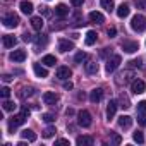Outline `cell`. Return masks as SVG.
Returning <instances> with one entry per match:
<instances>
[{"mask_svg": "<svg viewBox=\"0 0 146 146\" xmlns=\"http://www.w3.org/2000/svg\"><path fill=\"white\" fill-rule=\"evenodd\" d=\"M131 28H132L136 33H143V31H146V16H143V14H136V16L131 19Z\"/></svg>", "mask_w": 146, "mask_h": 146, "instance_id": "1", "label": "cell"}, {"mask_svg": "<svg viewBox=\"0 0 146 146\" xmlns=\"http://www.w3.org/2000/svg\"><path fill=\"white\" fill-rule=\"evenodd\" d=\"M91 122H93V119H91V113H90L88 110H81V112L78 113V124H79L81 127H90Z\"/></svg>", "mask_w": 146, "mask_h": 146, "instance_id": "2", "label": "cell"}, {"mask_svg": "<svg viewBox=\"0 0 146 146\" xmlns=\"http://www.w3.org/2000/svg\"><path fill=\"white\" fill-rule=\"evenodd\" d=\"M19 24V16L14 14V12H9L4 16V26L5 28H16Z\"/></svg>", "mask_w": 146, "mask_h": 146, "instance_id": "3", "label": "cell"}, {"mask_svg": "<svg viewBox=\"0 0 146 146\" xmlns=\"http://www.w3.org/2000/svg\"><path fill=\"white\" fill-rule=\"evenodd\" d=\"M120 62H122L120 55H112V58H108V60H107L105 70H107V72H113V70H115V69L120 65Z\"/></svg>", "mask_w": 146, "mask_h": 146, "instance_id": "4", "label": "cell"}, {"mask_svg": "<svg viewBox=\"0 0 146 146\" xmlns=\"http://www.w3.org/2000/svg\"><path fill=\"white\" fill-rule=\"evenodd\" d=\"M144 90H146L144 81H141V79H134V81L131 83V91H132L134 95H141V93H144Z\"/></svg>", "mask_w": 146, "mask_h": 146, "instance_id": "5", "label": "cell"}, {"mask_svg": "<svg viewBox=\"0 0 146 146\" xmlns=\"http://www.w3.org/2000/svg\"><path fill=\"white\" fill-rule=\"evenodd\" d=\"M26 119H28V117H26V115H24L23 112H21L19 115H14V117L11 119V122H9V131H14V129H16L17 125L24 124V120H26Z\"/></svg>", "mask_w": 146, "mask_h": 146, "instance_id": "6", "label": "cell"}, {"mask_svg": "<svg viewBox=\"0 0 146 146\" xmlns=\"http://www.w3.org/2000/svg\"><path fill=\"white\" fill-rule=\"evenodd\" d=\"M57 102H58V95H57V93L46 91V93L43 95V103H45V105H55Z\"/></svg>", "mask_w": 146, "mask_h": 146, "instance_id": "7", "label": "cell"}, {"mask_svg": "<svg viewBox=\"0 0 146 146\" xmlns=\"http://www.w3.org/2000/svg\"><path fill=\"white\" fill-rule=\"evenodd\" d=\"M26 57H28L26 50H14V52L11 53V60H12V62H24Z\"/></svg>", "mask_w": 146, "mask_h": 146, "instance_id": "8", "label": "cell"}, {"mask_svg": "<svg viewBox=\"0 0 146 146\" xmlns=\"http://www.w3.org/2000/svg\"><path fill=\"white\" fill-rule=\"evenodd\" d=\"M122 48H124V52H127V53H134V52L139 50V43H137V41H124V43H122Z\"/></svg>", "mask_w": 146, "mask_h": 146, "instance_id": "9", "label": "cell"}, {"mask_svg": "<svg viewBox=\"0 0 146 146\" xmlns=\"http://www.w3.org/2000/svg\"><path fill=\"white\" fill-rule=\"evenodd\" d=\"M70 76H72V70H70L69 67H64V65H62V67L57 69V78H58V79L64 81V79H69Z\"/></svg>", "mask_w": 146, "mask_h": 146, "instance_id": "10", "label": "cell"}, {"mask_svg": "<svg viewBox=\"0 0 146 146\" xmlns=\"http://www.w3.org/2000/svg\"><path fill=\"white\" fill-rule=\"evenodd\" d=\"M117 107H119V103H117L115 100H110V102H108V107H107V119H108V120L115 117V112H117Z\"/></svg>", "mask_w": 146, "mask_h": 146, "instance_id": "11", "label": "cell"}, {"mask_svg": "<svg viewBox=\"0 0 146 146\" xmlns=\"http://www.w3.org/2000/svg\"><path fill=\"white\" fill-rule=\"evenodd\" d=\"M58 50H60L62 53H65V52H69V50H74V43L69 41V40H60V41H58Z\"/></svg>", "mask_w": 146, "mask_h": 146, "instance_id": "12", "label": "cell"}, {"mask_svg": "<svg viewBox=\"0 0 146 146\" xmlns=\"http://www.w3.org/2000/svg\"><path fill=\"white\" fill-rule=\"evenodd\" d=\"M103 98V90H93L91 91V95H90V102L91 103H100V100Z\"/></svg>", "mask_w": 146, "mask_h": 146, "instance_id": "13", "label": "cell"}, {"mask_svg": "<svg viewBox=\"0 0 146 146\" xmlns=\"http://www.w3.org/2000/svg\"><path fill=\"white\" fill-rule=\"evenodd\" d=\"M33 70H35V74L38 78H46L48 76V70L43 65H40V64H33Z\"/></svg>", "mask_w": 146, "mask_h": 146, "instance_id": "14", "label": "cell"}, {"mask_svg": "<svg viewBox=\"0 0 146 146\" xmlns=\"http://www.w3.org/2000/svg\"><path fill=\"white\" fill-rule=\"evenodd\" d=\"M119 125H120L122 129H129V127L132 125V119H131L129 115H120V117H119Z\"/></svg>", "mask_w": 146, "mask_h": 146, "instance_id": "15", "label": "cell"}, {"mask_svg": "<svg viewBox=\"0 0 146 146\" xmlns=\"http://www.w3.org/2000/svg\"><path fill=\"white\" fill-rule=\"evenodd\" d=\"M76 144L78 146H91L93 144V137L91 136H79L76 139Z\"/></svg>", "mask_w": 146, "mask_h": 146, "instance_id": "16", "label": "cell"}, {"mask_svg": "<svg viewBox=\"0 0 146 146\" xmlns=\"http://www.w3.org/2000/svg\"><path fill=\"white\" fill-rule=\"evenodd\" d=\"M129 12H131V9H129V4H120L119 5V9H117V16L119 17H127L129 16Z\"/></svg>", "mask_w": 146, "mask_h": 146, "instance_id": "17", "label": "cell"}, {"mask_svg": "<svg viewBox=\"0 0 146 146\" xmlns=\"http://www.w3.org/2000/svg\"><path fill=\"white\" fill-rule=\"evenodd\" d=\"M90 21H91V23H96V24H102V23L105 21V17H103L102 12L93 11V12H90Z\"/></svg>", "mask_w": 146, "mask_h": 146, "instance_id": "18", "label": "cell"}, {"mask_svg": "<svg viewBox=\"0 0 146 146\" xmlns=\"http://www.w3.org/2000/svg\"><path fill=\"white\" fill-rule=\"evenodd\" d=\"M2 41H4V46H5V48H14L16 43H17V40H16L14 36H11V35H5V36L2 38Z\"/></svg>", "mask_w": 146, "mask_h": 146, "instance_id": "19", "label": "cell"}, {"mask_svg": "<svg viewBox=\"0 0 146 146\" xmlns=\"http://www.w3.org/2000/svg\"><path fill=\"white\" fill-rule=\"evenodd\" d=\"M19 7H21V11H23L24 14H28V16H29V14H31V12L35 11L33 4H31V2H28V0H23V2H21V5H19Z\"/></svg>", "mask_w": 146, "mask_h": 146, "instance_id": "20", "label": "cell"}, {"mask_svg": "<svg viewBox=\"0 0 146 146\" xmlns=\"http://www.w3.org/2000/svg\"><path fill=\"white\" fill-rule=\"evenodd\" d=\"M69 14V9H67V5H64V4H58L57 7H55V16H58V17H65Z\"/></svg>", "mask_w": 146, "mask_h": 146, "instance_id": "21", "label": "cell"}, {"mask_svg": "<svg viewBox=\"0 0 146 146\" xmlns=\"http://www.w3.org/2000/svg\"><path fill=\"white\" fill-rule=\"evenodd\" d=\"M21 136H23V139H26V141H29V143L36 141V134H35L31 129H24V131L21 132Z\"/></svg>", "mask_w": 146, "mask_h": 146, "instance_id": "22", "label": "cell"}, {"mask_svg": "<svg viewBox=\"0 0 146 146\" xmlns=\"http://www.w3.org/2000/svg\"><path fill=\"white\" fill-rule=\"evenodd\" d=\"M84 41H86V45H88V46L95 45V41H96V33H95V31H88V33H86Z\"/></svg>", "mask_w": 146, "mask_h": 146, "instance_id": "23", "label": "cell"}, {"mask_svg": "<svg viewBox=\"0 0 146 146\" xmlns=\"http://www.w3.org/2000/svg\"><path fill=\"white\" fill-rule=\"evenodd\" d=\"M31 26H33L36 31H40V29L43 28V17H31Z\"/></svg>", "mask_w": 146, "mask_h": 146, "instance_id": "24", "label": "cell"}, {"mask_svg": "<svg viewBox=\"0 0 146 146\" xmlns=\"http://www.w3.org/2000/svg\"><path fill=\"white\" fill-rule=\"evenodd\" d=\"M100 4H102V7L107 11V12H112L113 11V0H100Z\"/></svg>", "mask_w": 146, "mask_h": 146, "instance_id": "25", "label": "cell"}, {"mask_svg": "<svg viewBox=\"0 0 146 146\" xmlns=\"http://www.w3.org/2000/svg\"><path fill=\"white\" fill-rule=\"evenodd\" d=\"M33 95H35V88H21V91H19L21 98H28V96H33Z\"/></svg>", "mask_w": 146, "mask_h": 146, "instance_id": "26", "label": "cell"}, {"mask_svg": "<svg viewBox=\"0 0 146 146\" xmlns=\"http://www.w3.org/2000/svg\"><path fill=\"white\" fill-rule=\"evenodd\" d=\"M86 72L88 74H96L98 72V64L96 62H88L86 64Z\"/></svg>", "mask_w": 146, "mask_h": 146, "instance_id": "27", "label": "cell"}, {"mask_svg": "<svg viewBox=\"0 0 146 146\" xmlns=\"http://www.w3.org/2000/svg\"><path fill=\"white\" fill-rule=\"evenodd\" d=\"M119 103H120L119 107H122V108H129V107H131V102H129V98H127L124 93L119 96Z\"/></svg>", "mask_w": 146, "mask_h": 146, "instance_id": "28", "label": "cell"}, {"mask_svg": "<svg viewBox=\"0 0 146 146\" xmlns=\"http://www.w3.org/2000/svg\"><path fill=\"white\" fill-rule=\"evenodd\" d=\"M41 64H45V65H55L57 64V58L53 55H45L43 60H41Z\"/></svg>", "mask_w": 146, "mask_h": 146, "instance_id": "29", "label": "cell"}, {"mask_svg": "<svg viewBox=\"0 0 146 146\" xmlns=\"http://www.w3.org/2000/svg\"><path fill=\"white\" fill-rule=\"evenodd\" d=\"M119 78H122V79H119V83H129V81H132L134 74L132 72H124V74H120Z\"/></svg>", "mask_w": 146, "mask_h": 146, "instance_id": "30", "label": "cell"}, {"mask_svg": "<svg viewBox=\"0 0 146 146\" xmlns=\"http://www.w3.org/2000/svg\"><path fill=\"white\" fill-rule=\"evenodd\" d=\"M2 107H4L5 112H12V110L16 108V103H14V102H9V100H4V105H2Z\"/></svg>", "mask_w": 146, "mask_h": 146, "instance_id": "31", "label": "cell"}, {"mask_svg": "<svg viewBox=\"0 0 146 146\" xmlns=\"http://www.w3.org/2000/svg\"><path fill=\"white\" fill-rule=\"evenodd\" d=\"M132 137H134V141H136L137 144H143V143H144V136H143L141 131H136V132L132 134Z\"/></svg>", "mask_w": 146, "mask_h": 146, "instance_id": "32", "label": "cell"}, {"mask_svg": "<svg viewBox=\"0 0 146 146\" xmlns=\"http://www.w3.org/2000/svg\"><path fill=\"white\" fill-rule=\"evenodd\" d=\"M86 58H88V53H84V52H79V53H76V57H74V60H76L78 64L84 62Z\"/></svg>", "mask_w": 146, "mask_h": 146, "instance_id": "33", "label": "cell"}, {"mask_svg": "<svg viewBox=\"0 0 146 146\" xmlns=\"http://www.w3.org/2000/svg\"><path fill=\"white\" fill-rule=\"evenodd\" d=\"M55 132H57V129H55V127H46V129L43 131V137H52Z\"/></svg>", "mask_w": 146, "mask_h": 146, "instance_id": "34", "label": "cell"}, {"mask_svg": "<svg viewBox=\"0 0 146 146\" xmlns=\"http://www.w3.org/2000/svg\"><path fill=\"white\" fill-rule=\"evenodd\" d=\"M129 67H143V62H141V58H137V60H131L129 62Z\"/></svg>", "mask_w": 146, "mask_h": 146, "instance_id": "35", "label": "cell"}, {"mask_svg": "<svg viewBox=\"0 0 146 146\" xmlns=\"http://www.w3.org/2000/svg\"><path fill=\"white\" fill-rule=\"evenodd\" d=\"M137 122H139V125L146 127V113H141V115H137Z\"/></svg>", "mask_w": 146, "mask_h": 146, "instance_id": "36", "label": "cell"}, {"mask_svg": "<svg viewBox=\"0 0 146 146\" xmlns=\"http://www.w3.org/2000/svg\"><path fill=\"white\" fill-rule=\"evenodd\" d=\"M41 119H43L45 122H53V120H55V117H53L52 113H43V115H41Z\"/></svg>", "mask_w": 146, "mask_h": 146, "instance_id": "37", "label": "cell"}, {"mask_svg": "<svg viewBox=\"0 0 146 146\" xmlns=\"http://www.w3.org/2000/svg\"><path fill=\"white\" fill-rule=\"evenodd\" d=\"M134 4L137 5V9H146V0H134Z\"/></svg>", "mask_w": 146, "mask_h": 146, "instance_id": "38", "label": "cell"}, {"mask_svg": "<svg viewBox=\"0 0 146 146\" xmlns=\"http://www.w3.org/2000/svg\"><path fill=\"white\" fill-rule=\"evenodd\" d=\"M46 41H48V38H46V36H41V38H38V40H36V45H38V46H40V45H41V46H45V45H46Z\"/></svg>", "mask_w": 146, "mask_h": 146, "instance_id": "39", "label": "cell"}, {"mask_svg": "<svg viewBox=\"0 0 146 146\" xmlns=\"http://www.w3.org/2000/svg\"><path fill=\"white\" fill-rule=\"evenodd\" d=\"M9 96H11V90H9L7 86H5V88H2V98H4V100H7Z\"/></svg>", "mask_w": 146, "mask_h": 146, "instance_id": "40", "label": "cell"}, {"mask_svg": "<svg viewBox=\"0 0 146 146\" xmlns=\"http://www.w3.org/2000/svg\"><path fill=\"white\" fill-rule=\"evenodd\" d=\"M23 40H24V41H33L35 36H33L31 33H24V35H23Z\"/></svg>", "mask_w": 146, "mask_h": 146, "instance_id": "41", "label": "cell"}, {"mask_svg": "<svg viewBox=\"0 0 146 146\" xmlns=\"http://www.w3.org/2000/svg\"><path fill=\"white\" fill-rule=\"evenodd\" d=\"M137 108H139L141 112H146V100H143V102H139V103H137Z\"/></svg>", "mask_w": 146, "mask_h": 146, "instance_id": "42", "label": "cell"}, {"mask_svg": "<svg viewBox=\"0 0 146 146\" xmlns=\"http://www.w3.org/2000/svg\"><path fill=\"white\" fill-rule=\"evenodd\" d=\"M70 4L74 5V7H81L84 4V0H70Z\"/></svg>", "mask_w": 146, "mask_h": 146, "instance_id": "43", "label": "cell"}, {"mask_svg": "<svg viewBox=\"0 0 146 146\" xmlns=\"http://www.w3.org/2000/svg\"><path fill=\"white\" fill-rule=\"evenodd\" d=\"M40 12H41L43 16H50V11H48V7H45V5L40 7Z\"/></svg>", "mask_w": 146, "mask_h": 146, "instance_id": "44", "label": "cell"}, {"mask_svg": "<svg viewBox=\"0 0 146 146\" xmlns=\"http://www.w3.org/2000/svg\"><path fill=\"white\" fill-rule=\"evenodd\" d=\"M115 33H117V29H115V28H108V29H107V35H108L110 38H113V36H115Z\"/></svg>", "mask_w": 146, "mask_h": 146, "instance_id": "45", "label": "cell"}, {"mask_svg": "<svg viewBox=\"0 0 146 146\" xmlns=\"http://www.w3.org/2000/svg\"><path fill=\"white\" fill-rule=\"evenodd\" d=\"M108 53H112V50H110V48H103V50H102V53H100V55H102V57H103V58H105V57H108Z\"/></svg>", "mask_w": 146, "mask_h": 146, "instance_id": "46", "label": "cell"}, {"mask_svg": "<svg viewBox=\"0 0 146 146\" xmlns=\"http://www.w3.org/2000/svg\"><path fill=\"white\" fill-rule=\"evenodd\" d=\"M2 81H4V83H11V81H12V76H9V74H4V76H2Z\"/></svg>", "mask_w": 146, "mask_h": 146, "instance_id": "47", "label": "cell"}, {"mask_svg": "<svg viewBox=\"0 0 146 146\" xmlns=\"http://www.w3.org/2000/svg\"><path fill=\"white\" fill-rule=\"evenodd\" d=\"M64 90H67V91L72 90V83H70V81H69V83H64Z\"/></svg>", "mask_w": 146, "mask_h": 146, "instance_id": "48", "label": "cell"}, {"mask_svg": "<svg viewBox=\"0 0 146 146\" xmlns=\"http://www.w3.org/2000/svg\"><path fill=\"white\" fill-rule=\"evenodd\" d=\"M55 144H69V141H67V139H57Z\"/></svg>", "mask_w": 146, "mask_h": 146, "instance_id": "49", "label": "cell"}, {"mask_svg": "<svg viewBox=\"0 0 146 146\" xmlns=\"http://www.w3.org/2000/svg\"><path fill=\"white\" fill-rule=\"evenodd\" d=\"M113 143L119 144V143H120V136H113Z\"/></svg>", "mask_w": 146, "mask_h": 146, "instance_id": "50", "label": "cell"}, {"mask_svg": "<svg viewBox=\"0 0 146 146\" xmlns=\"http://www.w3.org/2000/svg\"><path fill=\"white\" fill-rule=\"evenodd\" d=\"M65 113H67V115H74V110H72V108H67Z\"/></svg>", "mask_w": 146, "mask_h": 146, "instance_id": "51", "label": "cell"}, {"mask_svg": "<svg viewBox=\"0 0 146 146\" xmlns=\"http://www.w3.org/2000/svg\"><path fill=\"white\" fill-rule=\"evenodd\" d=\"M78 98H79V100H84L86 96H84V93H79V95H78Z\"/></svg>", "mask_w": 146, "mask_h": 146, "instance_id": "52", "label": "cell"}]
</instances>
